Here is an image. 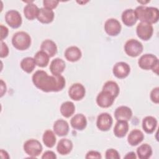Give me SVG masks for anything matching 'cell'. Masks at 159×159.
<instances>
[{"label":"cell","mask_w":159,"mask_h":159,"mask_svg":"<svg viewBox=\"0 0 159 159\" xmlns=\"http://www.w3.org/2000/svg\"><path fill=\"white\" fill-rule=\"evenodd\" d=\"M34 84L43 92H58L65 86L66 81L62 75H49L43 70L36 71L32 76Z\"/></svg>","instance_id":"obj_1"},{"label":"cell","mask_w":159,"mask_h":159,"mask_svg":"<svg viewBox=\"0 0 159 159\" xmlns=\"http://www.w3.org/2000/svg\"><path fill=\"white\" fill-rule=\"evenodd\" d=\"M137 19L150 24L157 23L159 19V11L157 7L139 6L134 10Z\"/></svg>","instance_id":"obj_2"},{"label":"cell","mask_w":159,"mask_h":159,"mask_svg":"<svg viewBox=\"0 0 159 159\" xmlns=\"http://www.w3.org/2000/svg\"><path fill=\"white\" fill-rule=\"evenodd\" d=\"M138 64L140 68L145 70H152L157 75L158 70V59L152 53H146L142 55L139 60Z\"/></svg>","instance_id":"obj_3"},{"label":"cell","mask_w":159,"mask_h":159,"mask_svg":"<svg viewBox=\"0 0 159 159\" xmlns=\"http://www.w3.org/2000/svg\"><path fill=\"white\" fill-rule=\"evenodd\" d=\"M12 43L16 49L25 50L29 48L31 45V37L27 32L19 31L13 35Z\"/></svg>","instance_id":"obj_4"},{"label":"cell","mask_w":159,"mask_h":159,"mask_svg":"<svg viewBox=\"0 0 159 159\" xmlns=\"http://www.w3.org/2000/svg\"><path fill=\"white\" fill-rule=\"evenodd\" d=\"M24 150L30 157L35 158L42 152L43 147L40 142L36 139H29L24 143Z\"/></svg>","instance_id":"obj_5"},{"label":"cell","mask_w":159,"mask_h":159,"mask_svg":"<svg viewBox=\"0 0 159 159\" xmlns=\"http://www.w3.org/2000/svg\"><path fill=\"white\" fill-rule=\"evenodd\" d=\"M142 43L136 39H129L124 45V50L126 54L131 57H137L143 52Z\"/></svg>","instance_id":"obj_6"},{"label":"cell","mask_w":159,"mask_h":159,"mask_svg":"<svg viewBox=\"0 0 159 159\" xmlns=\"http://www.w3.org/2000/svg\"><path fill=\"white\" fill-rule=\"evenodd\" d=\"M137 36L143 40H149L153 33V27L152 24L140 22L136 27Z\"/></svg>","instance_id":"obj_7"},{"label":"cell","mask_w":159,"mask_h":159,"mask_svg":"<svg viewBox=\"0 0 159 159\" xmlns=\"http://www.w3.org/2000/svg\"><path fill=\"white\" fill-rule=\"evenodd\" d=\"M6 23L12 28L17 29L19 27L22 22L20 14L16 10H9L5 15Z\"/></svg>","instance_id":"obj_8"},{"label":"cell","mask_w":159,"mask_h":159,"mask_svg":"<svg viewBox=\"0 0 159 159\" xmlns=\"http://www.w3.org/2000/svg\"><path fill=\"white\" fill-rule=\"evenodd\" d=\"M113 123L112 116L107 112L101 113L97 118L96 126L101 131H107L110 130Z\"/></svg>","instance_id":"obj_9"},{"label":"cell","mask_w":159,"mask_h":159,"mask_svg":"<svg viewBox=\"0 0 159 159\" xmlns=\"http://www.w3.org/2000/svg\"><path fill=\"white\" fill-rule=\"evenodd\" d=\"M122 26L118 20L114 18H110L106 20L104 23V30L110 36H116L120 34Z\"/></svg>","instance_id":"obj_10"},{"label":"cell","mask_w":159,"mask_h":159,"mask_svg":"<svg viewBox=\"0 0 159 159\" xmlns=\"http://www.w3.org/2000/svg\"><path fill=\"white\" fill-rule=\"evenodd\" d=\"M86 93L85 88L79 83L73 84L68 89V95L70 98L74 101H80L82 99Z\"/></svg>","instance_id":"obj_11"},{"label":"cell","mask_w":159,"mask_h":159,"mask_svg":"<svg viewBox=\"0 0 159 159\" xmlns=\"http://www.w3.org/2000/svg\"><path fill=\"white\" fill-rule=\"evenodd\" d=\"M115 99L111 93L102 90L96 97V103L101 107L107 108L112 106Z\"/></svg>","instance_id":"obj_12"},{"label":"cell","mask_w":159,"mask_h":159,"mask_svg":"<svg viewBox=\"0 0 159 159\" xmlns=\"http://www.w3.org/2000/svg\"><path fill=\"white\" fill-rule=\"evenodd\" d=\"M130 72V67L129 65L124 61L116 63L112 68L114 75L119 79L126 78Z\"/></svg>","instance_id":"obj_13"},{"label":"cell","mask_w":159,"mask_h":159,"mask_svg":"<svg viewBox=\"0 0 159 159\" xmlns=\"http://www.w3.org/2000/svg\"><path fill=\"white\" fill-rule=\"evenodd\" d=\"M132 116L131 109L125 106H121L116 108L114 112V117L117 120L129 121Z\"/></svg>","instance_id":"obj_14"},{"label":"cell","mask_w":159,"mask_h":159,"mask_svg":"<svg viewBox=\"0 0 159 159\" xmlns=\"http://www.w3.org/2000/svg\"><path fill=\"white\" fill-rule=\"evenodd\" d=\"M53 132L60 137H63L68 134L69 132L68 123L63 119L57 120L53 125Z\"/></svg>","instance_id":"obj_15"},{"label":"cell","mask_w":159,"mask_h":159,"mask_svg":"<svg viewBox=\"0 0 159 159\" xmlns=\"http://www.w3.org/2000/svg\"><path fill=\"white\" fill-rule=\"evenodd\" d=\"M64 56L68 61L75 62L78 61L81 58L82 53L78 47L71 46L65 50Z\"/></svg>","instance_id":"obj_16"},{"label":"cell","mask_w":159,"mask_h":159,"mask_svg":"<svg viewBox=\"0 0 159 159\" xmlns=\"http://www.w3.org/2000/svg\"><path fill=\"white\" fill-rule=\"evenodd\" d=\"M71 127L78 130H83L87 125L86 117L83 114L75 115L70 120Z\"/></svg>","instance_id":"obj_17"},{"label":"cell","mask_w":159,"mask_h":159,"mask_svg":"<svg viewBox=\"0 0 159 159\" xmlns=\"http://www.w3.org/2000/svg\"><path fill=\"white\" fill-rule=\"evenodd\" d=\"M55 17L54 12L53 10L42 7L39 9L37 19L39 22L43 24H49L53 20Z\"/></svg>","instance_id":"obj_18"},{"label":"cell","mask_w":159,"mask_h":159,"mask_svg":"<svg viewBox=\"0 0 159 159\" xmlns=\"http://www.w3.org/2000/svg\"><path fill=\"white\" fill-rule=\"evenodd\" d=\"M66 67L65 62L60 58L53 59L50 65V70L53 75H61Z\"/></svg>","instance_id":"obj_19"},{"label":"cell","mask_w":159,"mask_h":159,"mask_svg":"<svg viewBox=\"0 0 159 159\" xmlns=\"http://www.w3.org/2000/svg\"><path fill=\"white\" fill-rule=\"evenodd\" d=\"M121 18L122 22L127 27L133 26L137 20L135 11L132 9H127L124 11Z\"/></svg>","instance_id":"obj_20"},{"label":"cell","mask_w":159,"mask_h":159,"mask_svg":"<svg viewBox=\"0 0 159 159\" xmlns=\"http://www.w3.org/2000/svg\"><path fill=\"white\" fill-rule=\"evenodd\" d=\"M73 142L68 139H61L57 145V150L61 155H65L71 152L73 149Z\"/></svg>","instance_id":"obj_21"},{"label":"cell","mask_w":159,"mask_h":159,"mask_svg":"<svg viewBox=\"0 0 159 159\" xmlns=\"http://www.w3.org/2000/svg\"><path fill=\"white\" fill-rule=\"evenodd\" d=\"M144 139L143 133L139 129L130 131L127 137V142L132 146H136L141 143Z\"/></svg>","instance_id":"obj_22"},{"label":"cell","mask_w":159,"mask_h":159,"mask_svg":"<svg viewBox=\"0 0 159 159\" xmlns=\"http://www.w3.org/2000/svg\"><path fill=\"white\" fill-rule=\"evenodd\" d=\"M41 50L45 52L50 57L55 56L57 53V46L52 40L47 39L43 41L40 45Z\"/></svg>","instance_id":"obj_23"},{"label":"cell","mask_w":159,"mask_h":159,"mask_svg":"<svg viewBox=\"0 0 159 159\" xmlns=\"http://www.w3.org/2000/svg\"><path fill=\"white\" fill-rule=\"evenodd\" d=\"M157 120L153 116H146L142 120V128L147 134L153 133L157 126Z\"/></svg>","instance_id":"obj_24"},{"label":"cell","mask_w":159,"mask_h":159,"mask_svg":"<svg viewBox=\"0 0 159 159\" xmlns=\"http://www.w3.org/2000/svg\"><path fill=\"white\" fill-rule=\"evenodd\" d=\"M129 126L127 121L117 120L113 130L115 136L118 138L125 137L129 131Z\"/></svg>","instance_id":"obj_25"},{"label":"cell","mask_w":159,"mask_h":159,"mask_svg":"<svg viewBox=\"0 0 159 159\" xmlns=\"http://www.w3.org/2000/svg\"><path fill=\"white\" fill-rule=\"evenodd\" d=\"M39 8L33 3V1L27 4L24 8V14L26 19L34 20L37 17Z\"/></svg>","instance_id":"obj_26"},{"label":"cell","mask_w":159,"mask_h":159,"mask_svg":"<svg viewBox=\"0 0 159 159\" xmlns=\"http://www.w3.org/2000/svg\"><path fill=\"white\" fill-rule=\"evenodd\" d=\"M60 111L63 117L68 118L75 113V106L71 101H65L61 104Z\"/></svg>","instance_id":"obj_27"},{"label":"cell","mask_w":159,"mask_h":159,"mask_svg":"<svg viewBox=\"0 0 159 159\" xmlns=\"http://www.w3.org/2000/svg\"><path fill=\"white\" fill-rule=\"evenodd\" d=\"M50 57L43 51L39 50L34 55V60L38 66L43 68L47 66L49 63Z\"/></svg>","instance_id":"obj_28"},{"label":"cell","mask_w":159,"mask_h":159,"mask_svg":"<svg viewBox=\"0 0 159 159\" xmlns=\"http://www.w3.org/2000/svg\"><path fill=\"white\" fill-rule=\"evenodd\" d=\"M42 141L47 147L52 148L57 141L55 132L51 130H45L42 136Z\"/></svg>","instance_id":"obj_29"},{"label":"cell","mask_w":159,"mask_h":159,"mask_svg":"<svg viewBox=\"0 0 159 159\" xmlns=\"http://www.w3.org/2000/svg\"><path fill=\"white\" fill-rule=\"evenodd\" d=\"M137 154L140 159H148L152 155V148L148 143L142 144L137 148Z\"/></svg>","instance_id":"obj_30"},{"label":"cell","mask_w":159,"mask_h":159,"mask_svg":"<svg viewBox=\"0 0 159 159\" xmlns=\"http://www.w3.org/2000/svg\"><path fill=\"white\" fill-rule=\"evenodd\" d=\"M20 65L22 70L24 71L27 73H30L33 71V70L35 68L36 63L34 58L28 57L24 58L21 60Z\"/></svg>","instance_id":"obj_31"},{"label":"cell","mask_w":159,"mask_h":159,"mask_svg":"<svg viewBox=\"0 0 159 159\" xmlns=\"http://www.w3.org/2000/svg\"><path fill=\"white\" fill-rule=\"evenodd\" d=\"M111 93L114 98H117L119 94V87L117 83L114 81H108L104 83L102 89Z\"/></svg>","instance_id":"obj_32"},{"label":"cell","mask_w":159,"mask_h":159,"mask_svg":"<svg viewBox=\"0 0 159 159\" xmlns=\"http://www.w3.org/2000/svg\"><path fill=\"white\" fill-rule=\"evenodd\" d=\"M105 158L106 159H119L120 157L116 150L114 148H109L106 151Z\"/></svg>","instance_id":"obj_33"},{"label":"cell","mask_w":159,"mask_h":159,"mask_svg":"<svg viewBox=\"0 0 159 159\" xmlns=\"http://www.w3.org/2000/svg\"><path fill=\"white\" fill-rule=\"evenodd\" d=\"M58 3H59V1L57 0H44L43 1V7H45L51 10L56 8Z\"/></svg>","instance_id":"obj_34"},{"label":"cell","mask_w":159,"mask_h":159,"mask_svg":"<svg viewBox=\"0 0 159 159\" xmlns=\"http://www.w3.org/2000/svg\"><path fill=\"white\" fill-rule=\"evenodd\" d=\"M150 99L151 101L155 103L158 104L159 102V88H154L150 92Z\"/></svg>","instance_id":"obj_35"},{"label":"cell","mask_w":159,"mask_h":159,"mask_svg":"<svg viewBox=\"0 0 159 159\" xmlns=\"http://www.w3.org/2000/svg\"><path fill=\"white\" fill-rule=\"evenodd\" d=\"M9 54V48L7 44L3 41H1V52L0 57L1 58H5Z\"/></svg>","instance_id":"obj_36"},{"label":"cell","mask_w":159,"mask_h":159,"mask_svg":"<svg viewBox=\"0 0 159 159\" xmlns=\"http://www.w3.org/2000/svg\"><path fill=\"white\" fill-rule=\"evenodd\" d=\"M85 158H87V159H89V158L101 159L102 158V156H101V153L98 151L90 150L86 153V155L85 156Z\"/></svg>","instance_id":"obj_37"},{"label":"cell","mask_w":159,"mask_h":159,"mask_svg":"<svg viewBox=\"0 0 159 159\" xmlns=\"http://www.w3.org/2000/svg\"><path fill=\"white\" fill-rule=\"evenodd\" d=\"M42 159H56L57 155L56 154L50 150H47L43 153L42 156Z\"/></svg>","instance_id":"obj_38"},{"label":"cell","mask_w":159,"mask_h":159,"mask_svg":"<svg viewBox=\"0 0 159 159\" xmlns=\"http://www.w3.org/2000/svg\"><path fill=\"white\" fill-rule=\"evenodd\" d=\"M1 41H2L4 39H6L9 33V30L7 27L2 24H1Z\"/></svg>","instance_id":"obj_39"},{"label":"cell","mask_w":159,"mask_h":159,"mask_svg":"<svg viewBox=\"0 0 159 159\" xmlns=\"http://www.w3.org/2000/svg\"><path fill=\"white\" fill-rule=\"evenodd\" d=\"M6 92V85L3 80H1V97H2L4 94Z\"/></svg>","instance_id":"obj_40"},{"label":"cell","mask_w":159,"mask_h":159,"mask_svg":"<svg viewBox=\"0 0 159 159\" xmlns=\"http://www.w3.org/2000/svg\"><path fill=\"white\" fill-rule=\"evenodd\" d=\"M136 158H137L136 155L134 152H130L127 153L126 155L124 157V158L125 159H135Z\"/></svg>","instance_id":"obj_41"},{"label":"cell","mask_w":159,"mask_h":159,"mask_svg":"<svg viewBox=\"0 0 159 159\" xmlns=\"http://www.w3.org/2000/svg\"><path fill=\"white\" fill-rule=\"evenodd\" d=\"M0 154H1V158L3 157V155H4L3 158H9V155H8L7 152L6 151H5V150H2V149H1V150Z\"/></svg>","instance_id":"obj_42"},{"label":"cell","mask_w":159,"mask_h":159,"mask_svg":"<svg viewBox=\"0 0 159 159\" xmlns=\"http://www.w3.org/2000/svg\"><path fill=\"white\" fill-rule=\"evenodd\" d=\"M137 2H139V3H140V4H142L143 5L144 4H146V3L148 2H150V1H145H145H138Z\"/></svg>","instance_id":"obj_43"},{"label":"cell","mask_w":159,"mask_h":159,"mask_svg":"<svg viewBox=\"0 0 159 159\" xmlns=\"http://www.w3.org/2000/svg\"><path fill=\"white\" fill-rule=\"evenodd\" d=\"M88 2V1H77V2L78 3H79V4H83V3H86V2Z\"/></svg>","instance_id":"obj_44"}]
</instances>
